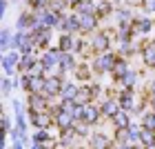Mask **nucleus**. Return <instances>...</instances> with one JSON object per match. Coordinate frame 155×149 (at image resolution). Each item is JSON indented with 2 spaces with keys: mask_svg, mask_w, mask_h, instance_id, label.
Instances as JSON below:
<instances>
[{
  "mask_svg": "<svg viewBox=\"0 0 155 149\" xmlns=\"http://www.w3.org/2000/svg\"><path fill=\"white\" fill-rule=\"evenodd\" d=\"M144 11L155 13V0H144Z\"/></svg>",
  "mask_w": 155,
  "mask_h": 149,
  "instance_id": "obj_43",
  "label": "nucleus"
},
{
  "mask_svg": "<svg viewBox=\"0 0 155 149\" xmlns=\"http://www.w3.org/2000/svg\"><path fill=\"white\" fill-rule=\"evenodd\" d=\"M40 58L36 54H22V58H20V65H18V74H31V69L36 67V62Z\"/></svg>",
  "mask_w": 155,
  "mask_h": 149,
  "instance_id": "obj_18",
  "label": "nucleus"
},
{
  "mask_svg": "<svg viewBox=\"0 0 155 149\" xmlns=\"http://www.w3.org/2000/svg\"><path fill=\"white\" fill-rule=\"evenodd\" d=\"M149 107L155 111V96H149Z\"/></svg>",
  "mask_w": 155,
  "mask_h": 149,
  "instance_id": "obj_46",
  "label": "nucleus"
},
{
  "mask_svg": "<svg viewBox=\"0 0 155 149\" xmlns=\"http://www.w3.org/2000/svg\"><path fill=\"white\" fill-rule=\"evenodd\" d=\"M73 76H75L78 80H80V82L84 85V82H91V78H93L95 74H93V67H91V62L82 60V62H78V67H75Z\"/></svg>",
  "mask_w": 155,
  "mask_h": 149,
  "instance_id": "obj_16",
  "label": "nucleus"
},
{
  "mask_svg": "<svg viewBox=\"0 0 155 149\" xmlns=\"http://www.w3.org/2000/svg\"><path fill=\"white\" fill-rule=\"evenodd\" d=\"M73 100H75L78 105H87V102H93V100H91V96H89V91H87V87H84V85H82L80 89H78V94H75V98H73Z\"/></svg>",
  "mask_w": 155,
  "mask_h": 149,
  "instance_id": "obj_35",
  "label": "nucleus"
},
{
  "mask_svg": "<svg viewBox=\"0 0 155 149\" xmlns=\"http://www.w3.org/2000/svg\"><path fill=\"white\" fill-rule=\"evenodd\" d=\"M78 89H80V87H78L75 82H64V87H62L60 96H58V100H67V98H75Z\"/></svg>",
  "mask_w": 155,
  "mask_h": 149,
  "instance_id": "obj_28",
  "label": "nucleus"
},
{
  "mask_svg": "<svg viewBox=\"0 0 155 149\" xmlns=\"http://www.w3.org/2000/svg\"><path fill=\"white\" fill-rule=\"evenodd\" d=\"M11 109H13V113H25V107H22V102H20V100H13L11 102Z\"/></svg>",
  "mask_w": 155,
  "mask_h": 149,
  "instance_id": "obj_41",
  "label": "nucleus"
},
{
  "mask_svg": "<svg viewBox=\"0 0 155 149\" xmlns=\"http://www.w3.org/2000/svg\"><path fill=\"white\" fill-rule=\"evenodd\" d=\"M49 105H51V98L40 94V91H31L27 94V107L29 109H36V111H47Z\"/></svg>",
  "mask_w": 155,
  "mask_h": 149,
  "instance_id": "obj_9",
  "label": "nucleus"
},
{
  "mask_svg": "<svg viewBox=\"0 0 155 149\" xmlns=\"http://www.w3.org/2000/svg\"><path fill=\"white\" fill-rule=\"evenodd\" d=\"M11 36H13V33L9 29H2V33H0V51H2V54H7L11 49Z\"/></svg>",
  "mask_w": 155,
  "mask_h": 149,
  "instance_id": "obj_30",
  "label": "nucleus"
},
{
  "mask_svg": "<svg viewBox=\"0 0 155 149\" xmlns=\"http://www.w3.org/2000/svg\"><path fill=\"white\" fill-rule=\"evenodd\" d=\"M84 87H87V91H89V96H91V100H97V98H102V85L100 82H84Z\"/></svg>",
  "mask_w": 155,
  "mask_h": 149,
  "instance_id": "obj_29",
  "label": "nucleus"
},
{
  "mask_svg": "<svg viewBox=\"0 0 155 149\" xmlns=\"http://www.w3.org/2000/svg\"><path fill=\"white\" fill-rule=\"evenodd\" d=\"M113 140L117 145H133V138H131V129L124 127V129H115L113 131Z\"/></svg>",
  "mask_w": 155,
  "mask_h": 149,
  "instance_id": "obj_26",
  "label": "nucleus"
},
{
  "mask_svg": "<svg viewBox=\"0 0 155 149\" xmlns=\"http://www.w3.org/2000/svg\"><path fill=\"white\" fill-rule=\"evenodd\" d=\"M27 118H29V123L33 125V129H49V127L55 125V120L49 111H36V109L27 107Z\"/></svg>",
  "mask_w": 155,
  "mask_h": 149,
  "instance_id": "obj_4",
  "label": "nucleus"
},
{
  "mask_svg": "<svg viewBox=\"0 0 155 149\" xmlns=\"http://www.w3.org/2000/svg\"><path fill=\"white\" fill-rule=\"evenodd\" d=\"M126 71H129V60H126L124 56H120V54H117V60H115V65H113V71H111V76H113V80L117 82Z\"/></svg>",
  "mask_w": 155,
  "mask_h": 149,
  "instance_id": "obj_22",
  "label": "nucleus"
},
{
  "mask_svg": "<svg viewBox=\"0 0 155 149\" xmlns=\"http://www.w3.org/2000/svg\"><path fill=\"white\" fill-rule=\"evenodd\" d=\"M140 51H142V62H144V67L155 69V38L144 40L142 47H140Z\"/></svg>",
  "mask_w": 155,
  "mask_h": 149,
  "instance_id": "obj_12",
  "label": "nucleus"
},
{
  "mask_svg": "<svg viewBox=\"0 0 155 149\" xmlns=\"http://www.w3.org/2000/svg\"><path fill=\"white\" fill-rule=\"evenodd\" d=\"M51 33L53 29H33L31 36H33V42H36V49H49V45H51Z\"/></svg>",
  "mask_w": 155,
  "mask_h": 149,
  "instance_id": "obj_15",
  "label": "nucleus"
},
{
  "mask_svg": "<svg viewBox=\"0 0 155 149\" xmlns=\"http://www.w3.org/2000/svg\"><path fill=\"white\" fill-rule=\"evenodd\" d=\"M89 149H91V147H89Z\"/></svg>",
  "mask_w": 155,
  "mask_h": 149,
  "instance_id": "obj_52",
  "label": "nucleus"
},
{
  "mask_svg": "<svg viewBox=\"0 0 155 149\" xmlns=\"http://www.w3.org/2000/svg\"><path fill=\"white\" fill-rule=\"evenodd\" d=\"M62 87H64V76L51 74V76L47 78V82H45V91H42V94H45V96H49V98L53 100V98H58V96H60Z\"/></svg>",
  "mask_w": 155,
  "mask_h": 149,
  "instance_id": "obj_7",
  "label": "nucleus"
},
{
  "mask_svg": "<svg viewBox=\"0 0 155 149\" xmlns=\"http://www.w3.org/2000/svg\"><path fill=\"white\" fill-rule=\"evenodd\" d=\"M73 13H95V0H82L80 5L71 7Z\"/></svg>",
  "mask_w": 155,
  "mask_h": 149,
  "instance_id": "obj_27",
  "label": "nucleus"
},
{
  "mask_svg": "<svg viewBox=\"0 0 155 149\" xmlns=\"http://www.w3.org/2000/svg\"><path fill=\"white\" fill-rule=\"evenodd\" d=\"M117 60V54L115 51H102V54H95L93 60H91V67H93V74L95 76H104V74H111L113 71V65Z\"/></svg>",
  "mask_w": 155,
  "mask_h": 149,
  "instance_id": "obj_2",
  "label": "nucleus"
},
{
  "mask_svg": "<svg viewBox=\"0 0 155 149\" xmlns=\"http://www.w3.org/2000/svg\"><path fill=\"white\" fill-rule=\"evenodd\" d=\"M20 58H22V54L20 51H7V54H2V71H5V76H16L18 74V65H20Z\"/></svg>",
  "mask_w": 155,
  "mask_h": 149,
  "instance_id": "obj_5",
  "label": "nucleus"
},
{
  "mask_svg": "<svg viewBox=\"0 0 155 149\" xmlns=\"http://www.w3.org/2000/svg\"><path fill=\"white\" fill-rule=\"evenodd\" d=\"M67 7H71L69 0H51V2H49V9H53L58 13H67Z\"/></svg>",
  "mask_w": 155,
  "mask_h": 149,
  "instance_id": "obj_37",
  "label": "nucleus"
},
{
  "mask_svg": "<svg viewBox=\"0 0 155 149\" xmlns=\"http://www.w3.org/2000/svg\"><path fill=\"white\" fill-rule=\"evenodd\" d=\"M29 149H45V147H42L40 143H31V147H29Z\"/></svg>",
  "mask_w": 155,
  "mask_h": 149,
  "instance_id": "obj_47",
  "label": "nucleus"
},
{
  "mask_svg": "<svg viewBox=\"0 0 155 149\" xmlns=\"http://www.w3.org/2000/svg\"><path fill=\"white\" fill-rule=\"evenodd\" d=\"M89 47H91V51H93V56L95 54H102V51H109V49H111V31H107V29L93 31Z\"/></svg>",
  "mask_w": 155,
  "mask_h": 149,
  "instance_id": "obj_3",
  "label": "nucleus"
},
{
  "mask_svg": "<svg viewBox=\"0 0 155 149\" xmlns=\"http://www.w3.org/2000/svg\"><path fill=\"white\" fill-rule=\"evenodd\" d=\"M111 125H113V129H124V127H129L131 125V113L124 111V109H120L115 116L111 118Z\"/></svg>",
  "mask_w": 155,
  "mask_h": 149,
  "instance_id": "obj_23",
  "label": "nucleus"
},
{
  "mask_svg": "<svg viewBox=\"0 0 155 149\" xmlns=\"http://www.w3.org/2000/svg\"><path fill=\"white\" fill-rule=\"evenodd\" d=\"M89 143H91L89 145L91 149H107L111 143H113V138H109L107 133H93V136L89 138Z\"/></svg>",
  "mask_w": 155,
  "mask_h": 149,
  "instance_id": "obj_24",
  "label": "nucleus"
},
{
  "mask_svg": "<svg viewBox=\"0 0 155 149\" xmlns=\"http://www.w3.org/2000/svg\"><path fill=\"white\" fill-rule=\"evenodd\" d=\"M13 89H16V78L5 76V78H2V96H9Z\"/></svg>",
  "mask_w": 155,
  "mask_h": 149,
  "instance_id": "obj_38",
  "label": "nucleus"
},
{
  "mask_svg": "<svg viewBox=\"0 0 155 149\" xmlns=\"http://www.w3.org/2000/svg\"><path fill=\"white\" fill-rule=\"evenodd\" d=\"M71 149H84V147H71Z\"/></svg>",
  "mask_w": 155,
  "mask_h": 149,
  "instance_id": "obj_50",
  "label": "nucleus"
},
{
  "mask_svg": "<svg viewBox=\"0 0 155 149\" xmlns=\"http://www.w3.org/2000/svg\"><path fill=\"white\" fill-rule=\"evenodd\" d=\"M80 16V29L82 33H91V31H97V27H100V16L97 13H78Z\"/></svg>",
  "mask_w": 155,
  "mask_h": 149,
  "instance_id": "obj_13",
  "label": "nucleus"
},
{
  "mask_svg": "<svg viewBox=\"0 0 155 149\" xmlns=\"http://www.w3.org/2000/svg\"><path fill=\"white\" fill-rule=\"evenodd\" d=\"M89 129H91V125H87L84 120H78V123L73 125V131L78 133V138H87L89 136Z\"/></svg>",
  "mask_w": 155,
  "mask_h": 149,
  "instance_id": "obj_33",
  "label": "nucleus"
},
{
  "mask_svg": "<svg viewBox=\"0 0 155 149\" xmlns=\"http://www.w3.org/2000/svg\"><path fill=\"white\" fill-rule=\"evenodd\" d=\"M75 33H62V36H58V49L60 51H75Z\"/></svg>",
  "mask_w": 155,
  "mask_h": 149,
  "instance_id": "obj_20",
  "label": "nucleus"
},
{
  "mask_svg": "<svg viewBox=\"0 0 155 149\" xmlns=\"http://www.w3.org/2000/svg\"><path fill=\"white\" fill-rule=\"evenodd\" d=\"M55 31H62V33H82V29H80V16L73 13V11L71 13H64L60 27Z\"/></svg>",
  "mask_w": 155,
  "mask_h": 149,
  "instance_id": "obj_8",
  "label": "nucleus"
},
{
  "mask_svg": "<svg viewBox=\"0 0 155 149\" xmlns=\"http://www.w3.org/2000/svg\"><path fill=\"white\" fill-rule=\"evenodd\" d=\"M0 149H7V147H0Z\"/></svg>",
  "mask_w": 155,
  "mask_h": 149,
  "instance_id": "obj_51",
  "label": "nucleus"
},
{
  "mask_svg": "<svg viewBox=\"0 0 155 149\" xmlns=\"http://www.w3.org/2000/svg\"><path fill=\"white\" fill-rule=\"evenodd\" d=\"M140 143H142L144 147H146V145H155V131H153V129H146V127H142V133H140Z\"/></svg>",
  "mask_w": 155,
  "mask_h": 149,
  "instance_id": "obj_32",
  "label": "nucleus"
},
{
  "mask_svg": "<svg viewBox=\"0 0 155 149\" xmlns=\"http://www.w3.org/2000/svg\"><path fill=\"white\" fill-rule=\"evenodd\" d=\"M45 82H47V76H31V91H45Z\"/></svg>",
  "mask_w": 155,
  "mask_h": 149,
  "instance_id": "obj_36",
  "label": "nucleus"
},
{
  "mask_svg": "<svg viewBox=\"0 0 155 149\" xmlns=\"http://www.w3.org/2000/svg\"><path fill=\"white\" fill-rule=\"evenodd\" d=\"M137 78H140V76H137V71L129 67V71H126V74H124V76L117 80L120 89H135V85H137Z\"/></svg>",
  "mask_w": 155,
  "mask_h": 149,
  "instance_id": "obj_19",
  "label": "nucleus"
},
{
  "mask_svg": "<svg viewBox=\"0 0 155 149\" xmlns=\"http://www.w3.org/2000/svg\"><path fill=\"white\" fill-rule=\"evenodd\" d=\"M51 131L49 129H33V136H31V143H47V140H51Z\"/></svg>",
  "mask_w": 155,
  "mask_h": 149,
  "instance_id": "obj_31",
  "label": "nucleus"
},
{
  "mask_svg": "<svg viewBox=\"0 0 155 149\" xmlns=\"http://www.w3.org/2000/svg\"><path fill=\"white\" fill-rule=\"evenodd\" d=\"M115 11V7L111 5V0H95V13L100 18H107Z\"/></svg>",
  "mask_w": 155,
  "mask_h": 149,
  "instance_id": "obj_25",
  "label": "nucleus"
},
{
  "mask_svg": "<svg viewBox=\"0 0 155 149\" xmlns=\"http://www.w3.org/2000/svg\"><path fill=\"white\" fill-rule=\"evenodd\" d=\"M117 100H120V107L124 111H129V113H140L144 109L142 98H140V94L135 89H120L117 91Z\"/></svg>",
  "mask_w": 155,
  "mask_h": 149,
  "instance_id": "obj_1",
  "label": "nucleus"
},
{
  "mask_svg": "<svg viewBox=\"0 0 155 149\" xmlns=\"http://www.w3.org/2000/svg\"><path fill=\"white\" fill-rule=\"evenodd\" d=\"M82 2V0H69V5H71V7H75V5H80Z\"/></svg>",
  "mask_w": 155,
  "mask_h": 149,
  "instance_id": "obj_48",
  "label": "nucleus"
},
{
  "mask_svg": "<svg viewBox=\"0 0 155 149\" xmlns=\"http://www.w3.org/2000/svg\"><path fill=\"white\" fill-rule=\"evenodd\" d=\"M133 31L135 36H149L151 31H155V20H151L149 16H135L133 18Z\"/></svg>",
  "mask_w": 155,
  "mask_h": 149,
  "instance_id": "obj_10",
  "label": "nucleus"
},
{
  "mask_svg": "<svg viewBox=\"0 0 155 149\" xmlns=\"http://www.w3.org/2000/svg\"><path fill=\"white\" fill-rule=\"evenodd\" d=\"M53 120H55V127H58L60 131H62V129H73V125H75V118H73L69 111H60Z\"/></svg>",
  "mask_w": 155,
  "mask_h": 149,
  "instance_id": "obj_21",
  "label": "nucleus"
},
{
  "mask_svg": "<svg viewBox=\"0 0 155 149\" xmlns=\"http://www.w3.org/2000/svg\"><path fill=\"white\" fill-rule=\"evenodd\" d=\"M100 118H102V111H100V105H95V102H87L84 105V113H82V120L87 125H97L100 123Z\"/></svg>",
  "mask_w": 155,
  "mask_h": 149,
  "instance_id": "obj_14",
  "label": "nucleus"
},
{
  "mask_svg": "<svg viewBox=\"0 0 155 149\" xmlns=\"http://www.w3.org/2000/svg\"><path fill=\"white\" fill-rule=\"evenodd\" d=\"M122 109L120 107V100H117V96L113 98V96H104L102 98V102H100V111H102V118H113L115 113Z\"/></svg>",
  "mask_w": 155,
  "mask_h": 149,
  "instance_id": "obj_11",
  "label": "nucleus"
},
{
  "mask_svg": "<svg viewBox=\"0 0 155 149\" xmlns=\"http://www.w3.org/2000/svg\"><path fill=\"white\" fill-rule=\"evenodd\" d=\"M142 127H146V129H153L155 131V111H144L142 113Z\"/></svg>",
  "mask_w": 155,
  "mask_h": 149,
  "instance_id": "obj_34",
  "label": "nucleus"
},
{
  "mask_svg": "<svg viewBox=\"0 0 155 149\" xmlns=\"http://www.w3.org/2000/svg\"><path fill=\"white\" fill-rule=\"evenodd\" d=\"M0 127H2V133H9V131L13 129V125H11V120H9V116H7V113H2V120H0Z\"/></svg>",
  "mask_w": 155,
  "mask_h": 149,
  "instance_id": "obj_40",
  "label": "nucleus"
},
{
  "mask_svg": "<svg viewBox=\"0 0 155 149\" xmlns=\"http://www.w3.org/2000/svg\"><path fill=\"white\" fill-rule=\"evenodd\" d=\"M144 149H155V145H146V147H144Z\"/></svg>",
  "mask_w": 155,
  "mask_h": 149,
  "instance_id": "obj_49",
  "label": "nucleus"
},
{
  "mask_svg": "<svg viewBox=\"0 0 155 149\" xmlns=\"http://www.w3.org/2000/svg\"><path fill=\"white\" fill-rule=\"evenodd\" d=\"M7 9H9V0H0V18L7 16Z\"/></svg>",
  "mask_w": 155,
  "mask_h": 149,
  "instance_id": "obj_42",
  "label": "nucleus"
},
{
  "mask_svg": "<svg viewBox=\"0 0 155 149\" xmlns=\"http://www.w3.org/2000/svg\"><path fill=\"white\" fill-rule=\"evenodd\" d=\"M33 18H36V13H33L31 9L22 11V13L18 16V20H16V29H18V31H31V27H33Z\"/></svg>",
  "mask_w": 155,
  "mask_h": 149,
  "instance_id": "obj_17",
  "label": "nucleus"
},
{
  "mask_svg": "<svg viewBox=\"0 0 155 149\" xmlns=\"http://www.w3.org/2000/svg\"><path fill=\"white\" fill-rule=\"evenodd\" d=\"M149 96H155V78L149 82Z\"/></svg>",
  "mask_w": 155,
  "mask_h": 149,
  "instance_id": "obj_45",
  "label": "nucleus"
},
{
  "mask_svg": "<svg viewBox=\"0 0 155 149\" xmlns=\"http://www.w3.org/2000/svg\"><path fill=\"white\" fill-rule=\"evenodd\" d=\"M20 89L25 91V94H31V74H20Z\"/></svg>",
  "mask_w": 155,
  "mask_h": 149,
  "instance_id": "obj_39",
  "label": "nucleus"
},
{
  "mask_svg": "<svg viewBox=\"0 0 155 149\" xmlns=\"http://www.w3.org/2000/svg\"><path fill=\"white\" fill-rule=\"evenodd\" d=\"M60 56H62V51H60L58 47H49V49H45V51H42L40 62L45 65L47 71H55V69L60 67Z\"/></svg>",
  "mask_w": 155,
  "mask_h": 149,
  "instance_id": "obj_6",
  "label": "nucleus"
},
{
  "mask_svg": "<svg viewBox=\"0 0 155 149\" xmlns=\"http://www.w3.org/2000/svg\"><path fill=\"white\" fill-rule=\"evenodd\" d=\"M27 145L25 143H20V140H16V143H11V149H25Z\"/></svg>",
  "mask_w": 155,
  "mask_h": 149,
  "instance_id": "obj_44",
  "label": "nucleus"
}]
</instances>
